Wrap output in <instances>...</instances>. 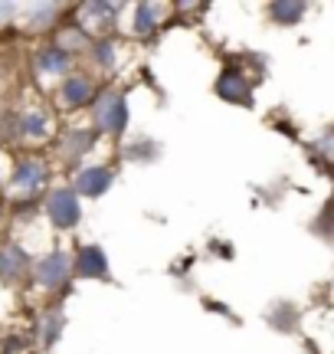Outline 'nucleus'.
Wrapping results in <instances>:
<instances>
[{"label": "nucleus", "instance_id": "15", "mask_svg": "<svg viewBox=\"0 0 334 354\" xmlns=\"http://www.w3.org/2000/svg\"><path fill=\"white\" fill-rule=\"evenodd\" d=\"M69 17V3H30L23 17V33L26 37H37L39 39H50L56 33V26L63 24Z\"/></svg>", "mask_w": 334, "mask_h": 354}, {"label": "nucleus", "instance_id": "21", "mask_svg": "<svg viewBox=\"0 0 334 354\" xmlns=\"http://www.w3.org/2000/svg\"><path fill=\"white\" fill-rule=\"evenodd\" d=\"M13 13H17V3H0V26L7 24V20H10Z\"/></svg>", "mask_w": 334, "mask_h": 354}, {"label": "nucleus", "instance_id": "16", "mask_svg": "<svg viewBox=\"0 0 334 354\" xmlns=\"http://www.w3.org/2000/svg\"><path fill=\"white\" fill-rule=\"evenodd\" d=\"M66 331V312L59 302H46L33 318V344L39 351H52Z\"/></svg>", "mask_w": 334, "mask_h": 354}, {"label": "nucleus", "instance_id": "18", "mask_svg": "<svg viewBox=\"0 0 334 354\" xmlns=\"http://www.w3.org/2000/svg\"><path fill=\"white\" fill-rule=\"evenodd\" d=\"M50 39L56 43V46H63L66 53H72L79 63L86 59V53H89V46H92V37L76 24V20H72V17H66L63 24L56 26V33H52Z\"/></svg>", "mask_w": 334, "mask_h": 354}, {"label": "nucleus", "instance_id": "2", "mask_svg": "<svg viewBox=\"0 0 334 354\" xmlns=\"http://www.w3.org/2000/svg\"><path fill=\"white\" fill-rule=\"evenodd\" d=\"M76 282V269H72V250L66 243H52L46 250H39L33 259V276H30V289L43 295L46 302L50 299H63L69 295Z\"/></svg>", "mask_w": 334, "mask_h": 354}, {"label": "nucleus", "instance_id": "8", "mask_svg": "<svg viewBox=\"0 0 334 354\" xmlns=\"http://www.w3.org/2000/svg\"><path fill=\"white\" fill-rule=\"evenodd\" d=\"M125 13H128V3H121V0H86V3L69 7V17H72L92 39L125 33V24H121Z\"/></svg>", "mask_w": 334, "mask_h": 354}, {"label": "nucleus", "instance_id": "3", "mask_svg": "<svg viewBox=\"0 0 334 354\" xmlns=\"http://www.w3.org/2000/svg\"><path fill=\"white\" fill-rule=\"evenodd\" d=\"M89 125L102 135L105 141H118L128 138V128H131V102H128V88L118 86V82H102L99 95L92 102V109L86 112Z\"/></svg>", "mask_w": 334, "mask_h": 354}, {"label": "nucleus", "instance_id": "12", "mask_svg": "<svg viewBox=\"0 0 334 354\" xmlns=\"http://www.w3.org/2000/svg\"><path fill=\"white\" fill-rule=\"evenodd\" d=\"M66 180H69V187L76 190L82 201H102L105 194L115 187L118 167L108 165V161H89V165H82L79 171L66 174Z\"/></svg>", "mask_w": 334, "mask_h": 354}, {"label": "nucleus", "instance_id": "1", "mask_svg": "<svg viewBox=\"0 0 334 354\" xmlns=\"http://www.w3.org/2000/svg\"><path fill=\"white\" fill-rule=\"evenodd\" d=\"M59 167L50 158V151H13L10 177L3 201L7 207H23V203H39L43 194L56 184Z\"/></svg>", "mask_w": 334, "mask_h": 354}, {"label": "nucleus", "instance_id": "14", "mask_svg": "<svg viewBox=\"0 0 334 354\" xmlns=\"http://www.w3.org/2000/svg\"><path fill=\"white\" fill-rule=\"evenodd\" d=\"M72 269L82 282H112V259L99 243H76L72 246Z\"/></svg>", "mask_w": 334, "mask_h": 354}, {"label": "nucleus", "instance_id": "6", "mask_svg": "<svg viewBox=\"0 0 334 354\" xmlns=\"http://www.w3.org/2000/svg\"><path fill=\"white\" fill-rule=\"evenodd\" d=\"M99 88H102V79L95 76L89 66H79L76 73H69L46 99L56 109V115L66 122V118H79V115L89 112L95 95H99Z\"/></svg>", "mask_w": 334, "mask_h": 354}, {"label": "nucleus", "instance_id": "10", "mask_svg": "<svg viewBox=\"0 0 334 354\" xmlns=\"http://www.w3.org/2000/svg\"><path fill=\"white\" fill-rule=\"evenodd\" d=\"M174 13V3H161V0H141V3H128V39L138 43H151L157 33L167 26V17Z\"/></svg>", "mask_w": 334, "mask_h": 354}, {"label": "nucleus", "instance_id": "9", "mask_svg": "<svg viewBox=\"0 0 334 354\" xmlns=\"http://www.w3.org/2000/svg\"><path fill=\"white\" fill-rule=\"evenodd\" d=\"M125 56H128V39L121 37V33H115V37H99V39H92L82 66H89L102 82H115V76L121 73Z\"/></svg>", "mask_w": 334, "mask_h": 354}, {"label": "nucleus", "instance_id": "11", "mask_svg": "<svg viewBox=\"0 0 334 354\" xmlns=\"http://www.w3.org/2000/svg\"><path fill=\"white\" fill-rule=\"evenodd\" d=\"M33 250H26L17 236H7V243L0 246V286L20 292L30 286L33 276Z\"/></svg>", "mask_w": 334, "mask_h": 354}, {"label": "nucleus", "instance_id": "7", "mask_svg": "<svg viewBox=\"0 0 334 354\" xmlns=\"http://www.w3.org/2000/svg\"><path fill=\"white\" fill-rule=\"evenodd\" d=\"M79 59L72 53H66L63 46H56L52 39H39L37 46L30 50V76L37 82V92L50 95L52 88L59 86L69 73L79 69Z\"/></svg>", "mask_w": 334, "mask_h": 354}, {"label": "nucleus", "instance_id": "13", "mask_svg": "<svg viewBox=\"0 0 334 354\" xmlns=\"http://www.w3.org/2000/svg\"><path fill=\"white\" fill-rule=\"evenodd\" d=\"M213 95L226 105H239V109H253L256 105V82L253 73L243 66H223L213 79Z\"/></svg>", "mask_w": 334, "mask_h": 354}, {"label": "nucleus", "instance_id": "4", "mask_svg": "<svg viewBox=\"0 0 334 354\" xmlns=\"http://www.w3.org/2000/svg\"><path fill=\"white\" fill-rule=\"evenodd\" d=\"M102 141L105 138L89 125V118H66L63 128H59V135H56V141H52L50 158L56 161L59 171L72 174V171H79L82 165H89V158L95 154V148H99Z\"/></svg>", "mask_w": 334, "mask_h": 354}, {"label": "nucleus", "instance_id": "19", "mask_svg": "<svg viewBox=\"0 0 334 354\" xmlns=\"http://www.w3.org/2000/svg\"><path fill=\"white\" fill-rule=\"evenodd\" d=\"M308 13H311V7L308 3H302V0H275V3H266L269 24L282 26V30H295V26H302Z\"/></svg>", "mask_w": 334, "mask_h": 354}, {"label": "nucleus", "instance_id": "17", "mask_svg": "<svg viewBox=\"0 0 334 354\" xmlns=\"http://www.w3.org/2000/svg\"><path fill=\"white\" fill-rule=\"evenodd\" d=\"M118 161L125 165H155L161 158V145L151 135H128L125 141H118Z\"/></svg>", "mask_w": 334, "mask_h": 354}, {"label": "nucleus", "instance_id": "22", "mask_svg": "<svg viewBox=\"0 0 334 354\" xmlns=\"http://www.w3.org/2000/svg\"><path fill=\"white\" fill-rule=\"evenodd\" d=\"M3 243H7V233H3V230H0V246H3Z\"/></svg>", "mask_w": 334, "mask_h": 354}, {"label": "nucleus", "instance_id": "5", "mask_svg": "<svg viewBox=\"0 0 334 354\" xmlns=\"http://www.w3.org/2000/svg\"><path fill=\"white\" fill-rule=\"evenodd\" d=\"M39 216L56 236H72L86 220V201L69 187V180H56L39 201Z\"/></svg>", "mask_w": 334, "mask_h": 354}, {"label": "nucleus", "instance_id": "20", "mask_svg": "<svg viewBox=\"0 0 334 354\" xmlns=\"http://www.w3.org/2000/svg\"><path fill=\"white\" fill-rule=\"evenodd\" d=\"M10 161L13 154L7 148H0V201H3V190H7V177H10Z\"/></svg>", "mask_w": 334, "mask_h": 354}]
</instances>
